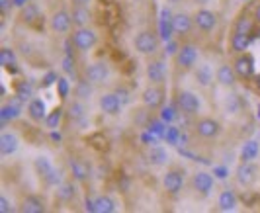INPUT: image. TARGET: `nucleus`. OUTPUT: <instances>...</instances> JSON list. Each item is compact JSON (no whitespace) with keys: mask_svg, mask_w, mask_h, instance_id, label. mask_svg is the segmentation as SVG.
Listing matches in <instances>:
<instances>
[{"mask_svg":"<svg viewBox=\"0 0 260 213\" xmlns=\"http://www.w3.org/2000/svg\"><path fill=\"white\" fill-rule=\"evenodd\" d=\"M145 75H147V80L151 84H162L165 79H167V65H165V61H160V59L149 61Z\"/></svg>","mask_w":260,"mask_h":213,"instance_id":"obj_15","label":"nucleus"},{"mask_svg":"<svg viewBox=\"0 0 260 213\" xmlns=\"http://www.w3.org/2000/svg\"><path fill=\"white\" fill-rule=\"evenodd\" d=\"M194 26L204 31V33H209L213 27L217 26V14L213 10H209L206 6H202L198 12L194 14Z\"/></svg>","mask_w":260,"mask_h":213,"instance_id":"obj_10","label":"nucleus"},{"mask_svg":"<svg viewBox=\"0 0 260 213\" xmlns=\"http://www.w3.org/2000/svg\"><path fill=\"white\" fill-rule=\"evenodd\" d=\"M217 205L225 213L235 211L237 205H239V198H237V194H235L233 190H223L221 194H219V198H217Z\"/></svg>","mask_w":260,"mask_h":213,"instance_id":"obj_24","label":"nucleus"},{"mask_svg":"<svg viewBox=\"0 0 260 213\" xmlns=\"http://www.w3.org/2000/svg\"><path fill=\"white\" fill-rule=\"evenodd\" d=\"M84 79L88 80L92 86H102L106 80L110 79V68L102 61H94L84 68Z\"/></svg>","mask_w":260,"mask_h":213,"instance_id":"obj_4","label":"nucleus"},{"mask_svg":"<svg viewBox=\"0 0 260 213\" xmlns=\"http://www.w3.org/2000/svg\"><path fill=\"white\" fill-rule=\"evenodd\" d=\"M71 16H73L75 27H86L92 20V12L88 6H73L71 8Z\"/></svg>","mask_w":260,"mask_h":213,"instance_id":"obj_23","label":"nucleus"},{"mask_svg":"<svg viewBox=\"0 0 260 213\" xmlns=\"http://www.w3.org/2000/svg\"><path fill=\"white\" fill-rule=\"evenodd\" d=\"M167 2H169V4H180L182 0H167Z\"/></svg>","mask_w":260,"mask_h":213,"instance_id":"obj_51","label":"nucleus"},{"mask_svg":"<svg viewBox=\"0 0 260 213\" xmlns=\"http://www.w3.org/2000/svg\"><path fill=\"white\" fill-rule=\"evenodd\" d=\"M27 4V0H14V6H20V8H22V6H26Z\"/></svg>","mask_w":260,"mask_h":213,"instance_id":"obj_49","label":"nucleus"},{"mask_svg":"<svg viewBox=\"0 0 260 213\" xmlns=\"http://www.w3.org/2000/svg\"><path fill=\"white\" fill-rule=\"evenodd\" d=\"M90 92H92V84L86 79L77 84V98H88Z\"/></svg>","mask_w":260,"mask_h":213,"instance_id":"obj_38","label":"nucleus"},{"mask_svg":"<svg viewBox=\"0 0 260 213\" xmlns=\"http://www.w3.org/2000/svg\"><path fill=\"white\" fill-rule=\"evenodd\" d=\"M194 2L198 4V6H206V4H209L211 0H194Z\"/></svg>","mask_w":260,"mask_h":213,"instance_id":"obj_50","label":"nucleus"},{"mask_svg":"<svg viewBox=\"0 0 260 213\" xmlns=\"http://www.w3.org/2000/svg\"><path fill=\"white\" fill-rule=\"evenodd\" d=\"M167 160H169V153H167L162 147L156 145L149 151V162H151V164H155V166H162V164H167Z\"/></svg>","mask_w":260,"mask_h":213,"instance_id":"obj_32","label":"nucleus"},{"mask_svg":"<svg viewBox=\"0 0 260 213\" xmlns=\"http://www.w3.org/2000/svg\"><path fill=\"white\" fill-rule=\"evenodd\" d=\"M162 188H165V192L170 194V196L180 194V190L184 188V172L182 170H178V168L169 170V172L162 176Z\"/></svg>","mask_w":260,"mask_h":213,"instance_id":"obj_11","label":"nucleus"},{"mask_svg":"<svg viewBox=\"0 0 260 213\" xmlns=\"http://www.w3.org/2000/svg\"><path fill=\"white\" fill-rule=\"evenodd\" d=\"M258 151H260V147L256 141H248V143H245L243 149H241V160H243V162L254 160L258 157Z\"/></svg>","mask_w":260,"mask_h":213,"instance_id":"obj_33","label":"nucleus"},{"mask_svg":"<svg viewBox=\"0 0 260 213\" xmlns=\"http://www.w3.org/2000/svg\"><path fill=\"white\" fill-rule=\"evenodd\" d=\"M71 41H73V47L86 53L90 51L92 47L98 43V33L92 29V27H75L73 33H71Z\"/></svg>","mask_w":260,"mask_h":213,"instance_id":"obj_1","label":"nucleus"},{"mask_svg":"<svg viewBox=\"0 0 260 213\" xmlns=\"http://www.w3.org/2000/svg\"><path fill=\"white\" fill-rule=\"evenodd\" d=\"M250 45V36L247 33H241V31H233L231 36V49L233 53H245Z\"/></svg>","mask_w":260,"mask_h":213,"instance_id":"obj_30","label":"nucleus"},{"mask_svg":"<svg viewBox=\"0 0 260 213\" xmlns=\"http://www.w3.org/2000/svg\"><path fill=\"white\" fill-rule=\"evenodd\" d=\"M98 106H100V110L104 112L106 116H117L121 112L123 102H121V98H119L117 92H106L104 96H100Z\"/></svg>","mask_w":260,"mask_h":213,"instance_id":"obj_13","label":"nucleus"},{"mask_svg":"<svg viewBox=\"0 0 260 213\" xmlns=\"http://www.w3.org/2000/svg\"><path fill=\"white\" fill-rule=\"evenodd\" d=\"M258 110H260V106H258Z\"/></svg>","mask_w":260,"mask_h":213,"instance_id":"obj_53","label":"nucleus"},{"mask_svg":"<svg viewBox=\"0 0 260 213\" xmlns=\"http://www.w3.org/2000/svg\"><path fill=\"white\" fill-rule=\"evenodd\" d=\"M225 110H227L229 114H239V112L243 110V100H241V96H239V94H229L227 100H225Z\"/></svg>","mask_w":260,"mask_h":213,"instance_id":"obj_37","label":"nucleus"},{"mask_svg":"<svg viewBox=\"0 0 260 213\" xmlns=\"http://www.w3.org/2000/svg\"><path fill=\"white\" fill-rule=\"evenodd\" d=\"M18 209L22 213H45V203L39 200L38 196H26L20 201Z\"/></svg>","mask_w":260,"mask_h":213,"instance_id":"obj_25","label":"nucleus"},{"mask_svg":"<svg viewBox=\"0 0 260 213\" xmlns=\"http://www.w3.org/2000/svg\"><path fill=\"white\" fill-rule=\"evenodd\" d=\"M14 207L6 196H0V213H12Z\"/></svg>","mask_w":260,"mask_h":213,"instance_id":"obj_41","label":"nucleus"},{"mask_svg":"<svg viewBox=\"0 0 260 213\" xmlns=\"http://www.w3.org/2000/svg\"><path fill=\"white\" fill-rule=\"evenodd\" d=\"M75 196H77V190H75V184H73V182H61V184H57V190H55L57 201L69 203V201L75 200Z\"/></svg>","mask_w":260,"mask_h":213,"instance_id":"obj_26","label":"nucleus"},{"mask_svg":"<svg viewBox=\"0 0 260 213\" xmlns=\"http://www.w3.org/2000/svg\"><path fill=\"white\" fill-rule=\"evenodd\" d=\"M88 209L94 213H114L116 211V201L110 196H98V198H94V201L88 203Z\"/></svg>","mask_w":260,"mask_h":213,"instance_id":"obj_21","label":"nucleus"},{"mask_svg":"<svg viewBox=\"0 0 260 213\" xmlns=\"http://www.w3.org/2000/svg\"><path fill=\"white\" fill-rule=\"evenodd\" d=\"M12 6H14V0H0V12H2V16H4V18L10 14Z\"/></svg>","mask_w":260,"mask_h":213,"instance_id":"obj_42","label":"nucleus"},{"mask_svg":"<svg viewBox=\"0 0 260 213\" xmlns=\"http://www.w3.org/2000/svg\"><path fill=\"white\" fill-rule=\"evenodd\" d=\"M39 18H41V10H39V6L36 2H27L26 6H22V10H20V20H22L24 24H34V22H38Z\"/></svg>","mask_w":260,"mask_h":213,"instance_id":"obj_29","label":"nucleus"},{"mask_svg":"<svg viewBox=\"0 0 260 213\" xmlns=\"http://www.w3.org/2000/svg\"><path fill=\"white\" fill-rule=\"evenodd\" d=\"M92 0H71L73 6H88Z\"/></svg>","mask_w":260,"mask_h":213,"instance_id":"obj_46","label":"nucleus"},{"mask_svg":"<svg viewBox=\"0 0 260 213\" xmlns=\"http://www.w3.org/2000/svg\"><path fill=\"white\" fill-rule=\"evenodd\" d=\"M67 92H69V84H67L65 79H61L59 80V94H61V96H65Z\"/></svg>","mask_w":260,"mask_h":213,"instance_id":"obj_44","label":"nucleus"},{"mask_svg":"<svg viewBox=\"0 0 260 213\" xmlns=\"http://www.w3.org/2000/svg\"><path fill=\"white\" fill-rule=\"evenodd\" d=\"M141 102L149 110H158L165 104V88L160 84H149L141 94Z\"/></svg>","mask_w":260,"mask_h":213,"instance_id":"obj_6","label":"nucleus"},{"mask_svg":"<svg viewBox=\"0 0 260 213\" xmlns=\"http://www.w3.org/2000/svg\"><path fill=\"white\" fill-rule=\"evenodd\" d=\"M49 26L55 33H59V36H63V33H69L75 24H73V16H71V10H67V8H59V10H55L51 14V20H49Z\"/></svg>","mask_w":260,"mask_h":213,"instance_id":"obj_3","label":"nucleus"},{"mask_svg":"<svg viewBox=\"0 0 260 213\" xmlns=\"http://www.w3.org/2000/svg\"><path fill=\"white\" fill-rule=\"evenodd\" d=\"M194 77L200 86L208 88V86L213 84V80H215V73H213V68L209 67V65H200V67L196 68Z\"/></svg>","mask_w":260,"mask_h":213,"instance_id":"obj_28","label":"nucleus"},{"mask_svg":"<svg viewBox=\"0 0 260 213\" xmlns=\"http://www.w3.org/2000/svg\"><path fill=\"white\" fill-rule=\"evenodd\" d=\"M176 106H178V110L182 112L184 116H196L200 112V108H202V102H200V98L194 92L180 90L178 96H176Z\"/></svg>","mask_w":260,"mask_h":213,"instance_id":"obj_5","label":"nucleus"},{"mask_svg":"<svg viewBox=\"0 0 260 213\" xmlns=\"http://www.w3.org/2000/svg\"><path fill=\"white\" fill-rule=\"evenodd\" d=\"M69 170H71L73 180H77V182H86L90 178V166L80 159L69 160Z\"/></svg>","mask_w":260,"mask_h":213,"instance_id":"obj_17","label":"nucleus"},{"mask_svg":"<svg viewBox=\"0 0 260 213\" xmlns=\"http://www.w3.org/2000/svg\"><path fill=\"white\" fill-rule=\"evenodd\" d=\"M34 168H36V172H38L41 178H45L47 174H51V170L55 166H53L51 160L47 159V157H38V159L34 160Z\"/></svg>","mask_w":260,"mask_h":213,"instance_id":"obj_35","label":"nucleus"},{"mask_svg":"<svg viewBox=\"0 0 260 213\" xmlns=\"http://www.w3.org/2000/svg\"><path fill=\"white\" fill-rule=\"evenodd\" d=\"M176 104L174 106H167L162 108V114H160V120L165 121V123H172V121L176 120Z\"/></svg>","mask_w":260,"mask_h":213,"instance_id":"obj_39","label":"nucleus"},{"mask_svg":"<svg viewBox=\"0 0 260 213\" xmlns=\"http://www.w3.org/2000/svg\"><path fill=\"white\" fill-rule=\"evenodd\" d=\"M194 16L186 12H176L172 18H170V31H174L176 36H188L192 29H194Z\"/></svg>","mask_w":260,"mask_h":213,"instance_id":"obj_8","label":"nucleus"},{"mask_svg":"<svg viewBox=\"0 0 260 213\" xmlns=\"http://www.w3.org/2000/svg\"><path fill=\"white\" fill-rule=\"evenodd\" d=\"M254 82H256V86H258V88H260V75H258V77H256V80H254Z\"/></svg>","mask_w":260,"mask_h":213,"instance_id":"obj_52","label":"nucleus"},{"mask_svg":"<svg viewBox=\"0 0 260 213\" xmlns=\"http://www.w3.org/2000/svg\"><path fill=\"white\" fill-rule=\"evenodd\" d=\"M167 51H169L170 55H176L178 53V43H174V41L169 43V49H167Z\"/></svg>","mask_w":260,"mask_h":213,"instance_id":"obj_45","label":"nucleus"},{"mask_svg":"<svg viewBox=\"0 0 260 213\" xmlns=\"http://www.w3.org/2000/svg\"><path fill=\"white\" fill-rule=\"evenodd\" d=\"M215 176H217V178H225V176H227V170H225V168H215Z\"/></svg>","mask_w":260,"mask_h":213,"instance_id":"obj_47","label":"nucleus"},{"mask_svg":"<svg viewBox=\"0 0 260 213\" xmlns=\"http://www.w3.org/2000/svg\"><path fill=\"white\" fill-rule=\"evenodd\" d=\"M67 116H69V120H73V121L84 120V116H86V114H84V106H82V102H78V98L69 104V108H67Z\"/></svg>","mask_w":260,"mask_h":213,"instance_id":"obj_34","label":"nucleus"},{"mask_svg":"<svg viewBox=\"0 0 260 213\" xmlns=\"http://www.w3.org/2000/svg\"><path fill=\"white\" fill-rule=\"evenodd\" d=\"M167 137H169V141L172 143H176V137H178V131H176V127H167Z\"/></svg>","mask_w":260,"mask_h":213,"instance_id":"obj_43","label":"nucleus"},{"mask_svg":"<svg viewBox=\"0 0 260 213\" xmlns=\"http://www.w3.org/2000/svg\"><path fill=\"white\" fill-rule=\"evenodd\" d=\"M22 104H24V102H20L18 98L4 102L2 108H0V120H2V123L20 118V114H22Z\"/></svg>","mask_w":260,"mask_h":213,"instance_id":"obj_19","label":"nucleus"},{"mask_svg":"<svg viewBox=\"0 0 260 213\" xmlns=\"http://www.w3.org/2000/svg\"><path fill=\"white\" fill-rule=\"evenodd\" d=\"M0 65L4 68H10V70L18 68L16 67L18 65V59H16V53H14L10 47H2L0 49Z\"/></svg>","mask_w":260,"mask_h":213,"instance_id":"obj_31","label":"nucleus"},{"mask_svg":"<svg viewBox=\"0 0 260 213\" xmlns=\"http://www.w3.org/2000/svg\"><path fill=\"white\" fill-rule=\"evenodd\" d=\"M219 131H221V123L213 118H202L196 123V133L202 139H213L219 135Z\"/></svg>","mask_w":260,"mask_h":213,"instance_id":"obj_12","label":"nucleus"},{"mask_svg":"<svg viewBox=\"0 0 260 213\" xmlns=\"http://www.w3.org/2000/svg\"><path fill=\"white\" fill-rule=\"evenodd\" d=\"M252 27H254V18H248V16H239L237 22H235V31H241V33H252Z\"/></svg>","mask_w":260,"mask_h":213,"instance_id":"obj_36","label":"nucleus"},{"mask_svg":"<svg viewBox=\"0 0 260 213\" xmlns=\"http://www.w3.org/2000/svg\"><path fill=\"white\" fill-rule=\"evenodd\" d=\"M59 120H61V110L57 108V110H53L51 114H47V118H45V121H47V127H51V129L59 127Z\"/></svg>","mask_w":260,"mask_h":213,"instance_id":"obj_40","label":"nucleus"},{"mask_svg":"<svg viewBox=\"0 0 260 213\" xmlns=\"http://www.w3.org/2000/svg\"><path fill=\"white\" fill-rule=\"evenodd\" d=\"M215 80L225 88H231L237 82V73H235V68L231 65H219L217 70H215Z\"/></svg>","mask_w":260,"mask_h":213,"instance_id":"obj_20","label":"nucleus"},{"mask_svg":"<svg viewBox=\"0 0 260 213\" xmlns=\"http://www.w3.org/2000/svg\"><path fill=\"white\" fill-rule=\"evenodd\" d=\"M34 94H36V88H34V84L29 80H18L14 84V96L20 102H26L27 104L29 100H34Z\"/></svg>","mask_w":260,"mask_h":213,"instance_id":"obj_22","label":"nucleus"},{"mask_svg":"<svg viewBox=\"0 0 260 213\" xmlns=\"http://www.w3.org/2000/svg\"><path fill=\"white\" fill-rule=\"evenodd\" d=\"M27 116L34 121L45 120L47 118V108H45V104L39 98H34V100L27 102Z\"/></svg>","mask_w":260,"mask_h":213,"instance_id":"obj_27","label":"nucleus"},{"mask_svg":"<svg viewBox=\"0 0 260 213\" xmlns=\"http://www.w3.org/2000/svg\"><path fill=\"white\" fill-rule=\"evenodd\" d=\"M198 63V47L194 43H186L178 49L176 53V65L182 70H190L194 68V65Z\"/></svg>","mask_w":260,"mask_h":213,"instance_id":"obj_9","label":"nucleus"},{"mask_svg":"<svg viewBox=\"0 0 260 213\" xmlns=\"http://www.w3.org/2000/svg\"><path fill=\"white\" fill-rule=\"evenodd\" d=\"M18 147H20L18 135L10 133V131L0 133V155H2V157H10V155H14V153L18 151Z\"/></svg>","mask_w":260,"mask_h":213,"instance_id":"obj_18","label":"nucleus"},{"mask_svg":"<svg viewBox=\"0 0 260 213\" xmlns=\"http://www.w3.org/2000/svg\"><path fill=\"white\" fill-rule=\"evenodd\" d=\"M213 176L206 170H200V172L194 174V178H192V188H194L196 192L200 194V196H209L211 194V190H213Z\"/></svg>","mask_w":260,"mask_h":213,"instance_id":"obj_16","label":"nucleus"},{"mask_svg":"<svg viewBox=\"0 0 260 213\" xmlns=\"http://www.w3.org/2000/svg\"><path fill=\"white\" fill-rule=\"evenodd\" d=\"M252 18H254V22H258L260 24V4L256 6V10H254V16H252Z\"/></svg>","mask_w":260,"mask_h":213,"instance_id":"obj_48","label":"nucleus"},{"mask_svg":"<svg viewBox=\"0 0 260 213\" xmlns=\"http://www.w3.org/2000/svg\"><path fill=\"white\" fill-rule=\"evenodd\" d=\"M235 178H237V182H239L241 186L250 188L256 182V178H258V168H256V164H254L252 160H250V162H243V160H241V164H239L237 170H235Z\"/></svg>","mask_w":260,"mask_h":213,"instance_id":"obj_7","label":"nucleus"},{"mask_svg":"<svg viewBox=\"0 0 260 213\" xmlns=\"http://www.w3.org/2000/svg\"><path fill=\"white\" fill-rule=\"evenodd\" d=\"M133 47L139 55H155L158 51V36L151 29H141L133 38Z\"/></svg>","mask_w":260,"mask_h":213,"instance_id":"obj_2","label":"nucleus"},{"mask_svg":"<svg viewBox=\"0 0 260 213\" xmlns=\"http://www.w3.org/2000/svg\"><path fill=\"white\" fill-rule=\"evenodd\" d=\"M233 65L237 77H241V79H252L254 77V59H252V55L241 53L235 59Z\"/></svg>","mask_w":260,"mask_h":213,"instance_id":"obj_14","label":"nucleus"}]
</instances>
